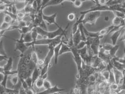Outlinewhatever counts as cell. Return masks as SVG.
<instances>
[{"label":"cell","mask_w":125,"mask_h":94,"mask_svg":"<svg viewBox=\"0 0 125 94\" xmlns=\"http://www.w3.org/2000/svg\"><path fill=\"white\" fill-rule=\"evenodd\" d=\"M71 53L73 54V59L76 64L78 70V74L76 75V78L77 79H79L81 77V74L82 68L83 60L75 47L73 46V47H71Z\"/></svg>","instance_id":"1"},{"label":"cell","mask_w":125,"mask_h":94,"mask_svg":"<svg viewBox=\"0 0 125 94\" xmlns=\"http://www.w3.org/2000/svg\"><path fill=\"white\" fill-rule=\"evenodd\" d=\"M101 14L100 11H94L89 12L85 15L84 18L82 21V24L85 25L86 24H89L94 25L97 19L100 18Z\"/></svg>","instance_id":"2"},{"label":"cell","mask_w":125,"mask_h":94,"mask_svg":"<svg viewBox=\"0 0 125 94\" xmlns=\"http://www.w3.org/2000/svg\"><path fill=\"white\" fill-rule=\"evenodd\" d=\"M94 1L95 5V6L88 10L81 11L80 13L81 15H85L88 13L94 12V11H110L113 12L114 10H113L112 7H108L107 5H101L99 4L98 0H93Z\"/></svg>","instance_id":"3"},{"label":"cell","mask_w":125,"mask_h":94,"mask_svg":"<svg viewBox=\"0 0 125 94\" xmlns=\"http://www.w3.org/2000/svg\"><path fill=\"white\" fill-rule=\"evenodd\" d=\"M6 37L10 39H12L16 42L15 48L14 49V51H17L19 50L20 52V53H21L20 56L24 55V53L28 49L27 46L26 45V44L23 41L24 34H21V36L19 39H15L14 38L8 37Z\"/></svg>","instance_id":"4"},{"label":"cell","mask_w":125,"mask_h":94,"mask_svg":"<svg viewBox=\"0 0 125 94\" xmlns=\"http://www.w3.org/2000/svg\"><path fill=\"white\" fill-rule=\"evenodd\" d=\"M101 39L100 38H87V41L90 44V47L92 50L94 55L95 56H97L99 51L100 47V40Z\"/></svg>","instance_id":"5"},{"label":"cell","mask_w":125,"mask_h":94,"mask_svg":"<svg viewBox=\"0 0 125 94\" xmlns=\"http://www.w3.org/2000/svg\"><path fill=\"white\" fill-rule=\"evenodd\" d=\"M70 25V24L68 23L64 29L62 28V27L60 26L59 28H58V29L57 30L54 31H49L46 37L47 38H48L50 39H53L55 38L62 35L64 33H66V30L69 28Z\"/></svg>","instance_id":"6"},{"label":"cell","mask_w":125,"mask_h":94,"mask_svg":"<svg viewBox=\"0 0 125 94\" xmlns=\"http://www.w3.org/2000/svg\"><path fill=\"white\" fill-rule=\"evenodd\" d=\"M113 71L114 76L115 83L118 84L119 86L121 87L123 84V75L122 72L116 69L114 67H113Z\"/></svg>","instance_id":"7"},{"label":"cell","mask_w":125,"mask_h":94,"mask_svg":"<svg viewBox=\"0 0 125 94\" xmlns=\"http://www.w3.org/2000/svg\"><path fill=\"white\" fill-rule=\"evenodd\" d=\"M57 15V13H55L54 14L50 15V16H47L45 14H43L42 18L45 21L47 22L48 24L50 25L52 24H54L56 25V26L59 28L60 26L58 25V24L56 23V18Z\"/></svg>","instance_id":"8"},{"label":"cell","mask_w":125,"mask_h":94,"mask_svg":"<svg viewBox=\"0 0 125 94\" xmlns=\"http://www.w3.org/2000/svg\"><path fill=\"white\" fill-rule=\"evenodd\" d=\"M64 90V89L58 88L57 85L56 84L53 87H52L47 89H45L44 91L38 92L37 94H55L57 93L62 92Z\"/></svg>","instance_id":"9"},{"label":"cell","mask_w":125,"mask_h":94,"mask_svg":"<svg viewBox=\"0 0 125 94\" xmlns=\"http://www.w3.org/2000/svg\"><path fill=\"white\" fill-rule=\"evenodd\" d=\"M124 28H125L124 27H123L120 28L118 30L114 31L113 34L111 36L110 39L112 41V44L113 45V46H115L117 44V42L119 40V38L121 35V32Z\"/></svg>","instance_id":"10"},{"label":"cell","mask_w":125,"mask_h":94,"mask_svg":"<svg viewBox=\"0 0 125 94\" xmlns=\"http://www.w3.org/2000/svg\"><path fill=\"white\" fill-rule=\"evenodd\" d=\"M41 70L37 66L35 67V68L34 69L32 73L31 74V80L32 82V86L33 87V85H34L35 82L39 78L41 75Z\"/></svg>","instance_id":"11"},{"label":"cell","mask_w":125,"mask_h":94,"mask_svg":"<svg viewBox=\"0 0 125 94\" xmlns=\"http://www.w3.org/2000/svg\"><path fill=\"white\" fill-rule=\"evenodd\" d=\"M84 30L85 33V35L87 38H100L101 39H102L104 37L103 36H101L99 33V31H96V32H90L87 30V29L85 28L84 26Z\"/></svg>","instance_id":"12"},{"label":"cell","mask_w":125,"mask_h":94,"mask_svg":"<svg viewBox=\"0 0 125 94\" xmlns=\"http://www.w3.org/2000/svg\"><path fill=\"white\" fill-rule=\"evenodd\" d=\"M65 1H71L73 3L74 0H50L48 3L44 6V9L47 7L50 6H56L60 4H62V5L63 2H64Z\"/></svg>","instance_id":"13"},{"label":"cell","mask_w":125,"mask_h":94,"mask_svg":"<svg viewBox=\"0 0 125 94\" xmlns=\"http://www.w3.org/2000/svg\"><path fill=\"white\" fill-rule=\"evenodd\" d=\"M54 56V49L50 50L45 56L44 59V65H49L51 63V61L53 57Z\"/></svg>","instance_id":"14"},{"label":"cell","mask_w":125,"mask_h":94,"mask_svg":"<svg viewBox=\"0 0 125 94\" xmlns=\"http://www.w3.org/2000/svg\"><path fill=\"white\" fill-rule=\"evenodd\" d=\"M113 66L116 69H118L121 72L125 70V64H122L119 63L115 58H113L111 60Z\"/></svg>","instance_id":"15"},{"label":"cell","mask_w":125,"mask_h":94,"mask_svg":"<svg viewBox=\"0 0 125 94\" xmlns=\"http://www.w3.org/2000/svg\"><path fill=\"white\" fill-rule=\"evenodd\" d=\"M62 42L60 44L58 45L54 49V63L55 64L58 63V58L59 56V52L61 47V45L62 44Z\"/></svg>","instance_id":"16"},{"label":"cell","mask_w":125,"mask_h":94,"mask_svg":"<svg viewBox=\"0 0 125 94\" xmlns=\"http://www.w3.org/2000/svg\"><path fill=\"white\" fill-rule=\"evenodd\" d=\"M73 39L74 46L76 47L81 41V36L79 29L75 34L73 35Z\"/></svg>","instance_id":"17"},{"label":"cell","mask_w":125,"mask_h":94,"mask_svg":"<svg viewBox=\"0 0 125 94\" xmlns=\"http://www.w3.org/2000/svg\"><path fill=\"white\" fill-rule=\"evenodd\" d=\"M13 59L12 57H9L7 61L6 64L3 66L4 71H12L13 67Z\"/></svg>","instance_id":"18"},{"label":"cell","mask_w":125,"mask_h":94,"mask_svg":"<svg viewBox=\"0 0 125 94\" xmlns=\"http://www.w3.org/2000/svg\"><path fill=\"white\" fill-rule=\"evenodd\" d=\"M71 48L69 46H68L66 44H64L62 43L61 47L59 52V56L62 55V54L68 52H71Z\"/></svg>","instance_id":"19"},{"label":"cell","mask_w":125,"mask_h":94,"mask_svg":"<svg viewBox=\"0 0 125 94\" xmlns=\"http://www.w3.org/2000/svg\"><path fill=\"white\" fill-rule=\"evenodd\" d=\"M119 45L117 44L115 46H113V47L111 49V50L109 51V56L112 58V59L116 57V53L117 52L118 50H119Z\"/></svg>","instance_id":"20"},{"label":"cell","mask_w":125,"mask_h":94,"mask_svg":"<svg viewBox=\"0 0 125 94\" xmlns=\"http://www.w3.org/2000/svg\"><path fill=\"white\" fill-rule=\"evenodd\" d=\"M84 26H85V25H83L82 23H81L79 25V30L80 31V34H81V41H84V42H87V38L85 35L84 30Z\"/></svg>","instance_id":"21"},{"label":"cell","mask_w":125,"mask_h":94,"mask_svg":"<svg viewBox=\"0 0 125 94\" xmlns=\"http://www.w3.org/2000/svg\"><path fill=\"white\" fill-rule=\"evenodd\" d=\"M33 25L32 24H31V25L29 26H26L24 27L21 28L19 29V31L20 33H21V34H24L25 35V34H26L27 33L30 32L31 31V29L33 28V26H31V25Z\"/></svg>","instance_id":"22"},{"label":"cell","mask_w":125,"mask_h":94,"mask_svg":"<svg viewBox=\"0 0 125 94\" xmlns=\"http://www.w3.org/2000/svg\"><path fill=\"white\" fill-rule=\"evenodd\" d=\"M33 28L35 29V31L37 32L38 35H40L42 37H44V36L46 37L47 36V35L49 31H45V30L42 29V28H41L39 26H37L36 27H33Z\"/></svg>","instance_id":"23"},{"label":"cell","mask_w":125,"mask_h":94,"mask_svg":"<svg viewBox=\"0 0 125 94\" xmlns=\"http://www.w3.org/2000/svg\"><path fill=\"white\" fill-rule=\"evenodd\" d=\"M23 41L25 43H29L33 42V40L31 36V31L24 35Z\"/></svg>","instance_id":"24"},{"label":"cell","mask_w":125,"mask_h":94,"mask_svg":"<svg viewBox=\"0 0 125 94\" xmlns=\"http://www.w3.org/2000/svg\"><path fill=\"white\" fill-rule=\"evenodd\" d=\"M122 1V0H108L106 5L108 7L113 6L121 3Z\"/></svg>","instance_id":"25"},{"label":"cell","mask_w":125,"mask_h":94,"mask_svg":"<svg viewBox=\"0 0 125 94\" xmlns=\"http://www.w3.org/2000/svg\"><path fill=\"white\" fill-rule=\"evenodd\" d=\"M30 58L31 61L35 63L36 65H37L38 61L39 60L38 56L35 50H33L31 53V54L30 55Z\"/></svg>","instance_id":"26"},{"label":"cell","mask_w":125,"mask_h":94,"mask_svg":"<svg viewBox=\"0 0 125 94\" xmlns=\"http://www.w3.org/2000/svg\"><path fill=\"white\" fill-rule=\"evenodd\" d=\"M44 81L45 80H44L42 78L40 77L36 81V82H35V83L34 84H35L36 88H38V89H40V88H42Z\"/></svg>","instance_id":"27"},{"label":"cell","mask_w":125,"mask_h":94,"mask_svg":"<svg viewBox=\"0 0 125 94\" xmlns=\"http://www.w3.org/2000/svg\"><path fill=\"white\" fill-rule=\"evenodd\" d=\"M0 55L7 56L6 52L4 49L3 41L2 40L0 41Z\"/></svg>","instance_id":"28"},{"label":"cell","mask_w":125,"mask_h":94,"mask_svg":"<svg viewBox=\"0 0 125 94\" xmlns=\"http://www.w3.org/2000/svg\"><path fill=\"white\" fill-rule=\"evenodd\" d=\"M50 67V64L49 65H44L42 68L41 69V75L40 76H43L44 74L48 73V72L49 71V70Z\"/></svg>","instance_id":"29"},{"label":"cell","mask_w":125,"mask_h":94,"mask_svg":"<svg viewBox=\"0 0 125 94\" xmlns=\"http://www.w3.org/2000/svg\"><path fill=\"white\" fill-rule=\"evenodd\" d=\"M113 14L115 15V17H118L120 19H122L124 20L125 19V14L123 13L120 12L119 11H116V10H114L113 12Z\"/></svg>","instance_id":"30"},{"label":"cell","mask_w":125,"mask_h":94,"mask_svg":"<svg viewBox=\"0 0 125 94\" xmlns=\"http://www.w3.org/2000/svg\"><path fill=\"white\" fill-rule=\"evenodd\" d=\"M85 1H86V0H74L73 3L75 7L79 8L81 7L83 2Z\"/></svg>","instance_id":"31"},{"label":"cell","mask_w":125,"mask_h":94,"mask_svg":"<svg viewBox=\"0 0 125 94\" xmlns=\"http://www.w3.org/2000/svg\"><path fill=\"white\" fill-rule=\"evenodd\" d=\"M38 35H38L37 32L35 31V29L33 27L31 30V36L32 39L33 40V42H35L36 40H37Z\"/></svg>","instance_id":"32"},{"label":"cell","mask_w":125,"mask_h":94,"mask_svg":"<svg viewBox=\"0 0 125 94\" xmlns=\"http://www.w3.org/2000/svg\"><path fill=\"white\" fill-rule=\"evenodd\" d=\"M13 21V19L10 16H9V15H7V14L5 15L4 17L3 18V22H6L8 24H11L12 23Z\"/></svg>","instance_id":"33"},{"label":"cell","mask_w":125,"mask_h":94,"mask_svg":"<svg viewBox=\"0 0 125 94\" xmlns=\"http://www.w3.org/2000/svg\"><path fill=\"white\" fill-rule=\"evenodd\" d=\"M102 74L103 77L105 79V80L107 81H108L110 77V72L107 69V70H104L103 71H102Z\"/></svg>","instance_id":"34"},{"label":"cell","mask_w":125,"mask_h":94,"mask_svg":"<svg viewBox=\"0 0 125 94\" xmlns=\"http://www.w3.org/2000/svg\"><path fill=\"white\" fill-rule=\"evenodd\" d=\"M87 42H84L81 41V42L78 44V45L76 47L77 50H80L84 48L85 47L87 46Z\"/></svg>","instance_id":"35"},{"label":"cell","mask_w":125,"mask_h":94,"mask_svg":"<svg viewBox=\"0 0 125 94\" xmlns=\"http://www.w3.org/2000/svg\"><path fill=\"white\" fill-rule=\"evenodd\" d=\"M20 82H21V84H22V88H23L25 90H26L27 89L30 88H29L28 86L27 85L26 82H25V79L22 78H19Z\"/></svg>","instance_id":"36"},{"label":"cell","mask_w":125,"mask_h":94,"mask_svg":"<svg viewBox=\"0 0 125 94\" xmlns=\"http://www.w3.org/2000/svg\"><path fill=\"white\" fill-rule=\"evenodd\" d=\"M25 82H26L27 85L28 86L29 88L31 89H33V86H32V80H31V76H29L27 77L25 79Z\"/></svg>","instance_id":"37"},{"label":"cell","mask_w":125,"mask_h":94,"mask_svg":"<svg viewBox=\"0 0 125 94\" xmlns=\"http://www.w3.org/2000/svg\"><path fill=\"white\" fill-rule=\"evenodd\" d=\"M10 82H11L12 84L13 85V86H15L18 83L19 80V76L17 75V76H15L12 77L10 79Z\"/></svg>","instance_id":"38"},{"label":"cell","mask_w":125,"mask_h":94,"mask_svg":"<svg viewBox=\"0 0 125 94\" xmlns=\"http://www.w3.org/2000/svg\"><path fill=\"white\" fill-rule=\"evenodd\" d=\"M75 18H76V15L74 13H70L67 16V20L71 22L74 21L75 20Z\"/></svg>","instance_id":"39"},{"label":"cell","mask_w":125,"mask_h":94,"mask_svg":"<svg viewBox=\"0 0 125 94\" xmlns=\"http://www.w3.org/2000/svg\"><path fill=\"white\" fill-rule=\"evenodd\" d=\"M18 71L17 70H12V71H4L3 74L4 75L9 76V75H13L15 74H17L18 75Z\"/></svg>","instance_id":"40"},{"label":"cell","mask_w":125,"mask_h":94,"mask_svg":"<svg viewBox=\"0 0 125 94\" xmlns=\"http://www.w3.org/2000/svg\"><path fill=\"white\" fill-rule=\"evenodd\" d=\"M102 47L104 50L109 51L113 47V46L112 44L105 43L104 44Z\"/></svg>","instance_id":"41"},{"label":"cell","mask_w":125,"mask_h":94,"mask_svg":"<svg viewBox=\"0 0 125 94\" xmlns=\"http://www.w3.org/2000/svg\"><path fill=\"white\" fill-rule=\"evenodd\" d=\"M52 85L50 81H47V80H45L43 83V87L45 89H47L49 88L52 87Z\"/></svg>","instance_id":"42"},{"label":"cell","mask_w":125,"mask_h":94,"mask_svg":"<svg viewBox=\"0 0 125 94\" xmlns=\"http://www.w3.org/2000/svg\"><path fill=\"white\" fill-rule=\"evenodd\" d=\"M25 13L24 12H18L17 14V16L18 18V19H19V20H23V19L24 18V17H25Z\"/></svg>","instance_id":"43"},{"label":"cell","mask_w":125,"mask_h":94,"mask_svg":"<svg viewBox=\"0 0 125 94\" xmlns=\"http://www.w3.org/2000/svg\"><path fill=\"white\" fill-rule=\"evenodd\" d=\"M8 78V76L4 75V77L3 81L0 83V84L4 88H7V80Z\"/></svg>","instance_id":"44"},{"label":"cell","mask_w":125,"mask_h":94,"mask_svg":"<svg viewBox=\"0 0 125 94\" xmlns=\"http://www.w3.org/2000/svg\"><path fill=\"white\" fill-rule=\"evenodd\" d=\"M19 24H18V27H19V29L24 27L25 26H27L26 25V23L25 22V21H24L23 20H19Z\"/></svg>","instance_id":"45"},{"label":"cell","mask_w":125,"mask_h":94,"mask_svg":"<svg viewBox=\"0 0 125 94\" xmlns=\"http://www.w3.org/2000/svg\"><path fill=\"white\" fill-rule=\"evenodd\" d=\"M18 12V10L15 4H13L11 6V13L17 15Z\"/></svg>","instance_id":"46"},{"label":"cell","mask_w":125,"mask_h":94,"mask_svg":"<svg viewBox=\"0 0 125 94\" xmlns=\"http://www.w3.org/2000/svg\"><path fill=\"white\" fill-rule=\"evenodd\" d=\"M26 91V94H34L35 93H36L34 91V89H31V88H29L27 89Z\"/></svg>","instance_id":"47"},{"label":"cell","mask_w":125,"mask_h":94,"mask_svg":"<svg viewBox=\"0 0 125 94\" xmlns=\"http://www.w3.org/2000/svg\"><path fill=\"white\" fill-rule=\"evenodd\" d=\"M99 4L101 5H105L108 0H98Z\"/></svg>","instance_id":"48"},{"label":"cell","mask_w":125,"mask_h":94,"mask_svg":"<svg viewBox=\"0 0 125 94\" xmlns=\"http://www.w3.org/2000/svg\"><path fill=\"white\" fill-rule=\"evenodd\" d=\"M5 88L3 87L0 83V94H4L5 92Z\"/></svg>","instance_id":"49"},{"label":"cell","mask_w":125,"mask_h":94,"mask_svg":"<svg viewBox=\"0 0 125 94\" xmlns=\"http://www.w3.org/2000/svg\"><path fill=\"white\" fill-rule=\"evenodd\" d=\"M8 57L7 56H2V55H0V62L2 61L3 60H6L7 61L8 59Z\"/></svg>","instance_id":"50"},{"label":"cell","mask_w":125,"mask_h":94,"mask_svg":"<svg viewBox=\"0 0 125 94\" xmlns=\"http://www.w3.org/2000/svg\"><path fill=\"white\" fill-rule=\"evenodd\" d=\"M119 42H125V31L123 33V34L121 35V37L119 39Z\"/></svg>","instance_id":"51"},{"label":"cell","mask_w":125,"mask_h":94,"mask_svg":"<svg viewBox=\"0 0 125 94\" xmlns=\"http://www.w3.org/2000/svg\"><path fill=\"white\" fill-rule=\"evenodd\" d=\"M119 7L125 9V0H123L122 2L121 3L119 4Z\"/></svg>","instance_id":"52"},{"label":"cell","mask_w":125,"mask_h":94,"mask_svg":"<svg viewBox=\"0 0 125 94\" xmlns=\"http://www.w3.org/2000/svg\"><path fill=\"white\" fill-rule=\"evenodd\" d=\"M19 94H26V92L25 90L23 88H22L19 91Z\"/></svg>","instance_id":"53"},{"label":"cell","mask_w":125,"mask_h":94,"mask_svg":"<svg viewBox=\"0 0 125 94\" xmlns=\"http://www.w3.org/2000/svg\"><path fill=\"white\" fill-rule=\"evenodd\" d=\"M4 77V74L2 73H0V83L3 81Z\"/></svg>","instance_id":"54"},{"label":"cell","mask_w":125,"mask_h":94,"mask_svg":"<svg viewBox=\"0 0 125 94\" xmlns=\"http://www.w3.org/2000/svg\"><path fill=\"white\" fill-rule=\"evenodd\" d=\"M4 71V70L3 66H0V73H3Z\"/></svg>","instance_id":"55"},{"label":"cell","mask_w":125,"mask_h":94,"mask_svg":"<svg viewBox=\"0 0 125 94\" xmlns=\"http://www.w3.org/2000/svg\"><path fill=\"white\" fill-rule=\"evenodd\" d=\"M109 17H108V16H105V17H104V20L105 21H106V22H108V21H109Z\"/></svg>","instance_id":"56"},{"label":"cell","mask_w":125,"mask_h":94,"mask_svg":"<svg viewBox=\"0 0 125 94\" xmlns=\"http://www.w3.org/2000/svg\"><path fill=\"white\" fill-rule=\"evenodd\" d=\"M124 45H125V48H124V53H125V41L124 42Z\"/></svg>","instance_id":"57"},{"label":"cell","mask_w":125,"mask_h":94,"mask_svg":"<svg viewBox=\"0 0 125 94\" xmlns=\"http://www.w3.org/2000/svg\"><path fill=\"white\" fill-rule=\"evenodd\" d=\"M4 94H8V93H5H5H4Z\"/></svg>","instance_id":"58"},{"label":"cell","mask_w":125,"mask_h":94,"mask_svg":"<svg viewBox=\"0 0 125 94\" xmlns=\"http://www.w3.org/2000/svg\"></svg>","instance_id":"59"}]
</instances>
